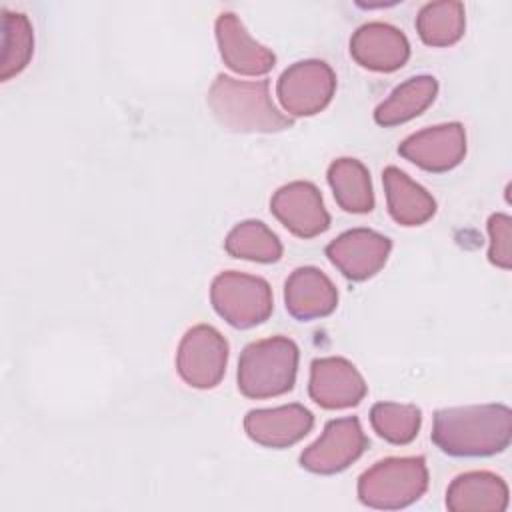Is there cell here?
I'll return each instance as SVG.
<instances>
[{
  "instance_id": "1",
  "label": "cell",
  "mask_w": 512,
  "mask_h": 512,
  "mask_svg": "<svg viewBox=\"0 0 512 512\" xmlns=\"http://www.w3.org/2000/svg\"><path fill=\"white\" fill-rule=\"evenodd\" d=\"M512 412L504 404L442 408L434 414L432 442L448 456L478 458L508 448Z\"/></svg>"
},
{
  "instance_id": "2",
  "label": "cell",
  "mask_w": 512,
  "mask_h": 512,
  "mask_svg": "<svg viewBox=\"0 0 512 512\" xmlns=\"http://www.w3.org/2000/svg\"><path fill=\"white\" fill-rule=\"evenodd\" d=\"M208 106L218 124L230 132H282L292 126L270 98L268 80H236L218 74L208 90Z\"/></svg>"
},
{
  "instance_id": "3",
  "label": "cell",
  "mask_w": 512,
  "mask_h": 512,
  "mask_svg": "<svg viewBox=\"0 0 512 512\" xmlns=\"http://www.w3.org/2000/svg\"><path fill=\"white\" fill-rule=\"evenodd\" d=\"M298 346L286 336L248 344L238 360V390L248 398H272L292 390Z\"/></svg>"
},
{
  "instance_id": "4",
  "label": "cell",
  "mask_w": 512,
  "mask_h": 512,
  "mask_svg": "<svg viewBox=\"0 0 512 512\" xmlns=\"http://www.w3.org/2000/svg\"><path fill=\"white\" fill-rule=\"evenodd\" d=\"M428 488V468L422 456L386 458L358 480L362 504L378 510H398L414 504Z\"/></svg>"
},
{
  "instance_id": "5",
  "label": "cell",
  "mask_w": 512,
  "mask_h": 512,
  "mask_svg": "<svg viewBox=\"0 0 512 512\" xmlns=\"http://www.w3.org/2000/svg\"><path fill=\"white\" fill-rule=\"evenodd\" d=\"M210 300L218 316L240 330L262 324L272 314L270 284L260 276L236 270L222 272L214 278Z\"/></svg>"
},
{
  "instance_id": "6",
  "label": "cell",
  "mask_w": 512,
  "mask_h": 512,
  "mask_svg": "<svg viewBox=\"0 0 512 512\" xmlns=\"http://www.w3.org/2000/svg\"><path fill=\"white\" fill-rule=\"evenodd\" d=\"M228 362L226 338L208 324L192 326L180 340L176 352V370L180 378L200 390L220 384Z\"/></svg>"
},
{
  "instance_id": "7",
  "label": "cell",
  "mask_w": 512,
  "mask_h": 512,
  "mask_svg": "<svg viewBox=\"0 0 512 512\" xmlns=\"http://www.w3.org/2000/svg\"><path fill=\"white\" fill-rule=\"evenodd\" d=\"M336 90V76L322 60H300L278 78V100L292 116H312L328 106Z\"/></svg>"
},
{
  "instance_id": "8",
  "label": "cell",
  "mask_w": 512,
  "mask_h": 512,
  "mask_svg": "<svg viewBox=\"0 0 512 512\" xmlns=\"http://www.w3.org/2000/svg\"><path fill=\"white\" fill-rule=\"evenodd\" d=\"M366 446L368 438L356 416L336 418L330 420L320 438L300 454V464L314 474H336L358 460Z\"/></svg>"
},
{
  "instance_id": "9",
  "label": "cell",
  "mask_w": 512,
  "mask_h": 512,
  "mask_svg": "<svg viewBox=\"0 0 512 512\" xmlns=\"http://www.w3.org/2000/svg\"><path fill=\"white\" fill-rule=\"evenodd\" d=\"M398 154L428 172H448L466 154V132L460 122L438 124L410 134L400 142Z\"/></svg>"
},
{
  "instance_id": "10",
  "label": "cell",
  "mask_w": 512,
  "mask_h": 512,
  "mask_svg": "<svg viewBox=\"0 0 512 512\" xmlns=\"http://www.w3.org/2000/svg\"><path fill=\"white\" fill-rule=\"evenodd\" d=\"M392 242L380 232L354 228L340 234L326 246L328 260L354 282L374 276L388 260Z\"/></svg>"
},
{
  "instance_id": "11",
  "label": "cell",
  "mask_w": 512,
  "mask_h": 512,
  "mask_svg": "<svg viewBox=\"0 0 512 512\" xmlns=\"http://www.w3.org/2000/svg\"><path fill=\"white\" fill-rule=\"evenodd\" d=\"M270 210L300 238H314L330 226L322 194L312 182L296 180L278 188L270 200Z\"/></svg>"
},
{
  "instance_id": "12",
  "label": "cell",
  "mask_w": 512,
  "mask_h": 512,
  "mask_svg": "<svg viewBox=\"0 0 512 512\" xmlns=\"http://www.w3.org/2000/svg\"><path fill=\"white\" fill-rule=\"evenodd\" d=\"M310 398L328 410L356 406L366 396L362 374L346 358H316L310 366Z\"/></svg>"
},
{
  "instance_id": "13",
  "label": "cell",
  "mask_w": 512,
  "mask_h": 512,
  "mask_svg": "<svg viewBox=\"0 0 512 512\" xmlns=\"http://www.w3.org/2000/svg\"><path fill=\"white\" fill-rule=\"evenodd\" d=\"M352 58L374 72H394L410 56V44L402 30L386 22L362 24L350 38Z\"/></svg>"
},
{
  "instance_id": "14",
  "label": "cell",
  "mask_w": 512,
  "mask_h": 512,
  "mask_svg": "<svg viewBox=\"0 0 512 512\" xmlns=\"http://www.w3.org/2000/svg\"><path fill=\"white\" fill-rule=\"evenodd\" d=\"M216 40L224 64L246 76H260L274 68L276 56L272 50L256 42L232 12H222L216 20Z\"/></svg>"
},
{
  "instance_id": "15",
  "label": "cell",
  "mask_w": 512,
  "mask_h": 512,
  "mask_svg": "<svg viewBox=\"0 0 512 512\" xmlns=\"http://www.w3.org/2000/svg\"><path fill=\"white\" fill-rule=\"evenodd\" d=\"M314 426V416L302 404L250 410L244 418L246 434L268 448H288L302 440Z\"/></svg>"
},
{
  "instance_id": "16",
  "label": "cell",
  "mask_w": 512,
  "mask_h": 512,
  "mask_svg": "<svg viewBox=\"0 0 512 512\" xmlns=\"http://www.w3.org/2000/svg\"><path fill=\"white\" fill-rule=\"evenodd\" d=\"M284 302L290 316L300 322L324 318L334 312L338 292L332 280L314 266L296 268L284 286Z\"/></svg>"
},
{
  "instance_id": "17",
  "label": "cell",
  "mask_w": 512,
  "mask_h": 512,
  "mask_svg": "<svg viewBox=\"0 0 512 512\" xmlns=\"http://www.w3.org/2000/svg\"><path fill=\"white\" fill-rule=\"evenodd\" d=\"M446 506L452 512H502L508 508V486L494 472H466L448 486Z\"/></svg>"
},
{
  "instance_id": "18",
  "label": "cell",
  "mask_w": 512,
  "mask_h": 512,
  "mask_svg": "<svg viewBox=\"0 0 512 512\" xmlns=\"http://www.w3.org/2000/svg\"><path fill=\"white\" fill-rule=\"evenodd\" d=\"M382 182L386 190V202L390 216L402 226H420L430 220L436 212V200L410 180L400 168L388 166L382 172Z\"/></svg>"
},
{
  "instance_id": "19",
  "label": "cell",
  "mask_w": 512,
  "mask_h": 512,
  "mask_svg": "<svg viewBox=\"0 0 512 512\" xmlns=\"http://www.w3.org/2000/svg\"><path fill=\"white\" fill-rule=\"evenodd\" d=\"M438 82L434 76H412L396 86L390 96L374 110V120L380 126H398L420 116L436 98Z\"/></svg>"
},
{
  "instance_id": "20",
  "label": "cell",
  "mask_w": 512,
  "mask_h": 512,
  "mask_svg": "<svg viewBox=\"0 0 512 512\" xmlns=\"http://www.w3.org/2000/svg\"><path fill=\"white\" fill-rule=\"evenodd\" d=\"M328 182L338 206L352 214L374 208V192L366 166L356 158H338L328 166Z\"/></svg>"
},
{
  "instance_id": "21",
  "label": "cell",
  "mask_w": 512,
  "mask_h": 512,
  "mask_svg": "<svg viewBox=\"0 0 512 512\" xmlns=\"http://www.w3.org/2000/svg\"><path fill=\"white\" fill-rule=\"evenodd\" d=\"M466 18L460 2L442 0L422 6L416 16V30L428 46H450L464 34Z\"/></svg>"
},
{
  "instance_id": "22",
  "label": "cell",
  "mask_w": 512,
  "mask_h": 512,
  "mask_svg": "<svg viewBox=\"0 0 512 512\" xmlns=\"http://www.w3.org/2000/svg\"><path fill=\"white\" fill-rule=\"evenodd\" d=\"M224 248L234 258L254 262H276L282 256V244L278 236L260 220H246L236 224L226 240Z\"/></svg>"
},
{
  "instance_id": "23",
  "label": "cell",
  "mask_w": 512,
  "mask_h": 512,
  "mask_svg": "<svg viewBox=\"0 0 512 512\" xmlns=\"http://www.w3.org/2000/svg\"><path fill=\"white\" fill-rule=\"evenodd\" d=\"M34 52V34L30 20L20 12L2 10V58L0 80H10L20 74Z\"/></svg>"
},
{
  "instance_id": "24",
  "label": "cell",
  "mask_w": 512,
  "mask_h": 512,
  "mask_svg": "<svg viewBox=\"0 0 512 512\" xmlns=\"http://www.w3.org/2000/svg\"><path fill=\"white\" fill-rule=\"evenodd\" d=\"M370 422L374 432L390 444H408L416 438L422 412L414 404L378 402L370 410Z\"/></svg>"
},
{
  "instance_id": "25",
  "label": "cell",
  "mask_w": 512,
  "mask_h": 512,
  "mask_svg": "<svg viewBox=\"0 0 512 512\" xmlns=\"http://www.w3.org/2000/svg\"><path fill=\"white\" fill-rule=\"evenodd\" d=\"M510 228H512V220L508 214H492L488 218V234H490L488 260L504 270L512 266Z\"/></svg>"
}]
</instances>
